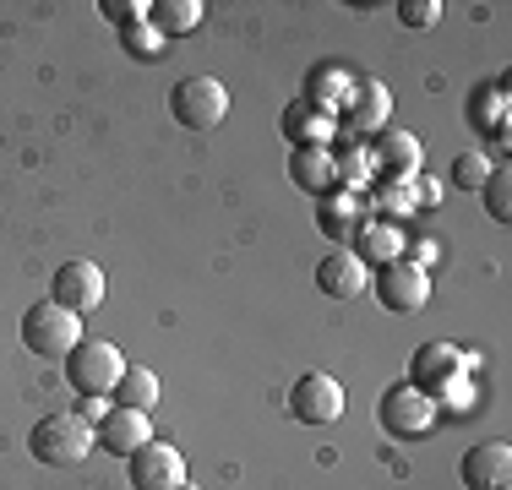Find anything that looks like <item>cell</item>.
I'll use <instances>...</instances> for the list:
<instances>
[{
    "label": "cell",
    "instance_id": "cell-1",
    "mask_svg": "<svg viewBox=\"0 0 512 490\" xmlns=\"http://www.w3.org/2000/svg\"><path fill=\"white\" fill-rule=\"evenodd\" d=\"M28 447H33V458L50 463V469H77V463H88V452H99L93 447V425L82 420V414H44V420L33 425Z\"/></svg>",
    "mask_w": 512,
    "mask_h": 490
},
{
    "label": "cell",
    "instance_id": "cell-2",
    "mask_svg": "<svg viewBox=\"0 0 512 490\" xmlns=\"http://www.w3.org/2000/svg\"><path fill=\"white\" fill-rule=\"evenodd\" d=\"M120 371H126V360H120V349L109 338H82L77 349L66 354V382L77 398H109L120 382Z\"/></svg>",
    "mask_w": 512,
    "mask_h": 490
},
{
    "label": "cell",
    "instance_id": "cell-3",
    "mask_svg": "<svg viewBox=\"0 0 512 490\" xmlns=\"http://www.w3.org/2000/svg\"><path fill=\"white\" fill-rule=\"evenodd\" d=\"M77 343H82V316L60 311L55 300H39L22 316V349L39 354V360H66Z\"/></svg>",
    "mask_w": 512,
    "mask_h": 490
},
{
    "label": "cell",
    "instance_id": "cell-4",
    "mask_svg": "<svg viewBox=\"0 0 512 490\" xmlns=\"http://www.w3.org/2000/svg\"><path fill=\"white\" fill-rule=\"evenodd\" d=\"M376 420H382L387 436L420 441V436H431V425H436V398H431V392H420V387H409V382H398V387L382 392Z\"/></svg>",
    "mask_w": 512,
    "mask_h": 490
},
{
    "label": "cell",
    "instance_id": "cell-5",
    "mask_svg": "<svg viewBox=\"0 0 512 490\" xmlns=\"http://www.w3.org/2000/svg\"><path fill=\"white\" fill-rule=\"evenodd\" d=\"M169 115H175V126H186V131H213L218 120L229 115V88L218 77H186V82H175V93H169Z\"/></svg>",
    "mask_w": 512,
    "mask_h": 490
},
{
    "label": "cell",
    "instance_id": "cell-6",
    "mask_svg": "<svg viewBox=\"0 0 512 490\" xmlns=\"http://www.w3.org/2000/svg\"><path fill=\"white\" fill-rule=\"evenodd\" d=\"M365 289H376L382 311H393V316H414V311H425V300H431V273L398 256V262L376 267L371 284H365Z\"/></svg>",
    "mask_w": 512,
    "mask_h": 490
},
{
    "label": "cell",
    "instance_id": "cell-7",
    "mask_svg": "<svg viewBox=\"0 0 512 490\" xmlns=\"http://www.w3.org/2000/svg\"><path fill=\"white\" fill-rule=\"evenodd\" d=\"M344 387H338V376L327 371H306L289 392V414H295L300 425H333L338 414H344Z\"/></svg>",
    "mask_w": 512,
    "mask_h": 490
},
{
    "label": "cell",
    "instance_id": "cell-8",
    "mask_svg": "<svg viewBox=\"0 0 512 490\" xmlns=\"http://www.w3.org/2000/svg\"><path fill=\"white\" fill-rule=\"evenodd\" d=\"M126 480L131 490H180L186 485V458L180 447H164V441H148L126 458Z\"/></svg>",
    "mask_w": 512,
    "mask_h": 490
},
{
    "label": "cell",
    "instance_id": "cell-9",
    "mask_svg": "<svg viewBox=\"0 0 512 490\" xmlns=\"http://www.w3.org/2000/svg\"><path fill=\"white\" fill-rule=\"evenodd\" d=\"M50 300L60 305V311H71V316H93V311L104 305V267H93V262H66V267H55Z\"/></svg>",
    "mask_w": 512,
    "mask_h": 490
},
{
    "label": "cell",
    "instance_id": "cell-10",
    "mask_svg": "<svg viewBox=\"0 0 512 490\" xmlns=\"http://www.w3.org/2000/svg\"><path fill=\"white\" fill-rule=\"evenodd\" d=\"M387 115H393V93L382 88V82L371 77H355V93H349V104L338 109V120H344L349 137H376V131H387Z\"/></svg>",
    "mask_w": 512,
    "mask_h": 490
},
{
    "label": "cell",
    "instance_id": "cell-11",
    "mask_svg": "<svg viewBox=\"0 0 512 490\" xmlns=\"http://www.w3.org/2000/svg\"><path fill=\"white\" fill-rule=\"evenodd\" d=\"M148 441H153V425H148V414H137V409H104V420L93 425V447L109 452V458H120V463L137 447H148Z\"/></svg>",
    "mask_w": 512,
    "mask_h": 490
},
{
    "label": "cell",
    "instance_id": "cell-12",
    "mask_svg": "<svg viewBox=\"0 0 512 490\" xmlns=\"http://www.w3.org/2000/svg\"><path fill=\"white\" fill-rule=\"evenodd\" d=\"M360 224H365L360 191H327V196H316V229H322L338 251H349V240L360 235Z\"/></svg>",
    "mask_w": 512,
    "mask_h": 490
},
{
    "label": "cell",
    "instance_id": "cell-13",
    "mask_svg": "<svg viewBox=\"0 0 512 490\" xmlns=\"http://www.w3.org/2000/svg\"><path fill=\"white\" fill-rule=\"evenodd\" d=\"M349 93H355V71L338 66V60H316L306 71V88H300V98H306L311 109H322V115H333V120H338V109L349 104Z\"/></svg>",
    "mask_w": 512,
    "mask_h": 490
},
{
    "label": "cell",
    "instance_id": "cell-14",
    "mask_svg": "<svg viewBox=\"0 0 512 490\" xmlns=\"http://www.w3.org/2000/svg\"><path fill=\"white\" fill-rule=\"evenodd\" d=\"M371 147V169L376 175H393V180H414L420 175V137L414 131H376V142H365Z\"/></svg>",
    "mask_w": 512,
    "mask_h": 490
},
{
    "label": "cell",
    "instance_id": "cell-15",
    "mask_svg": "<svg viewBox=\"0 0 512 490\" xmlns=\"http://www.w3.org/2000/svg\"><path fill=\"white\" fill-rule=\"evenodd\" d=\"M507 474H512V447L507 441H480V447H469L463 463H458L463 490H496V485H507Z\"/></svg>",
    "mask_w": 512,
    "mask_h": 490
},
{
    "label": "cell",
    "instance_id": "cell-16",
    "mask_svg": "<svg viewBox=\"0 0 512 490\" xmlns=\"http://www.w3.org/2000/svg\"><path fill=\"white\" fill-rule=\"evenodd\" d=\"M365 284H371V267H365L355 251H327L322 262H316V289H322L327 300H355V294H365Z\"/></svg>",
    "mask_w": 512,
    "mask_h": 490
},
{
    "label": "cell",
    "instance_id": "cell-17",
    "mask_svg": "<svg viewBox=\"0 0 512 490\" xmlns=\"http://www.w3.org/2000/svg\"><path fill=\"white\" fill-rule=\"evenodd\" d=\"M404 245H409V229L387 224V218H365V224H360V235L349 240V251H355L360 262L376 273V267L398 262V256H404Z\"/></svg>",
    "mask_w": 512,
    "mask_h": 490
},
{
    "label": "cell",
    "instance_id": "cell-18",
    "mask_svg": "<svg viewBox=\"0 0 512 490\" xmlns=\"http://www.w3.org/2000/svg\"><path fill=\"white\" fill-rule=\"evenodd\" d=\"M284 137L295 142V153H316V147L338 142V120L322 115V109H311L306 98H295V104L284 109Z\"/></svg>",
    "mask_w": 512,
    "mask_h": 490
},
{
    "label": "cell",
    "instance_id": "cell-19",
    "mask_svg": "<svg viewBox=\"0 0 512 490\" xmlns=\"http://www.w3.org/2000/svg\"><path fill=\"white\" fill-rule=\"evenodd\" d=\"M458 371H463V354L453 349V343H425L420 354H414V376H409V387H420V392H442V387H453L458 382Z\"/></svg>",
    "mask_w": 512,
    "mask_h": 490
},
{
    "label": "cell",
    "instance_id": "cell-20",
    "mask_svg": "<svg viewBox=\"0 0 512 490\" xmlns=\"http://www.w3.org/2000/svg\"><path fill=\"white\" fill-rule=\"evenodd\" d=\"M202 17H207L202 0H158V6L148 11V22H153L158 39H186V33L202 28Z\"/></svg>",
    "mask_w": 512,
    "mask_h": 490
},
{
    "label": "cell",
    "instance_id": "cell-21",
    "mask_svg": "<svg viewBox=\"0 0 512 490\" xmlns=\"http://www.w3.org/2000/svg\"><path fill=\"white\" fill-rule=\"evenodd\" d=\"M327 158H333V180H338V191H360V186H371V147L365 142H333L327 147Z\"/></svg>",
    "mask_w": 512,
    "mask_h": 490
},
{
    "label": "cell",
    "instance_id": "cell-22",
    "mask_svg": "<svg viewBox=\"0 0 512 490\" xmlns=\"http://www.w3.org/2000/svg\"><path fill=\"white\" fill-rule=\"evenodd\" d=\"M109 403H115V409L148 414L153 403H158V376L148 371V365H126V371H120V382H115V392H109Z\"/></svg>",
    "mask_w": 512,
    "mask_h": 490
},
{
    "label": "cell",
    "instance_id": "cell-23",
    "mask_svg": "<svg viewBox=\"0 0 512 490\" xmlns=\"http://www.w3.org/2000/svg\"><path fill=\"white\" fill-rule=\"evenodd\" d=\"M289 180H295L300 191H311V196L338 191V180H333V158H327V147H316V153H289Z\"/></svg>",
    "mask_w": 512,
    "mask_h": 490
},
{
    "label": "cell",
    "instance_id": "cell-24",
    "mask_svg": "<svg viewBox=\"0 0 512 490\" xmlns=\"http://www.w3.org/2000/svg\"><path fill=\"white\" fill-rule=\"evenodd\" d=\"M480 196H485V213H491L496 224H507V218H512V169H507V164H491V175H485Z\"/></svg>",
    "mask_w": 512,
    "mask_h": 490
},
{
    "label": "cell",
    "instance_id": "cell-25",
    "mask_svg": "<svg viewBox=\"0 0 512 490\" xmlns=\"http://www.w3.org/2000/svg\"><path fill=\"white\" fill-rule=\"evenodd\" d=\"M485 175H491V158H485V153H458L453 158V186L458 191H480Z\"/></svg>",
    "mask_w": 512,
    "mask_h": 490
},
{
    "label": "cell",
    "instance_id": "cell-26",
    "mask_svg": "<svg viewBox=\"0 0 512 490\" xmlns=\"http://www.w3.org/2000/svg\"><path fill=\"white\" fill-rule=\"evenodd\" d=\"M120 44L137 60H164V39L153 33V22H137V28H120Z\"/></svg>",
    "mask_w": 512,
    "mask_h": 490
},
{
    "label": "cell",
    "instance_id": "cell-27",
    "mask_svg": "<svg viewBox=\"0 0 512 490\" xmlns=\"http://www.w3.org/2000/svg\"><path fill=\"white\" fill-rule=\"evenodd\" d=\"M99 11L115 22V28H137V22H148L153 0H99Z\"/></svg>",
    "mask_w": 512,
    "mask_h": 490
},
{
    "label": "cell",
    "instance_id": "cell-28",
    "mask_svg": "<svg viewBox=\"0 0 512 490\" xmlns=\"http://www.w3.org/2000/svg\"><path fill=\"white\" fill-rule=\"evenodd\" d=\"M398 22L404 28H436V17H442V0H398Z\"/></svg>",
    "mask_w": 512,
    "mask_h": 490
},
{
    "label": "cell",
    "instance_id": "cell-29",
    "mask_svg": "<svg viewBox=\"0 0 512 490\" xmlns=\"http://www.w3.org/2000/svg\"><path fill=\"white\" fill-rule=\"evenodd\" d=\"M180 490H191V485H180Z\"/></svg>",
    "mask_w": 512,
    "mask_h": 490
},
{
    "label": "cell",
    "instance_id": "cell-30",
    "mask_svg": "<svg viewBox=\"0 0 512 490\" xmlns=\"http://www.w3.org/2000/svg\"><path fill=\"white\" fill-rule=\"evenodd\" d=\"M496 490H507V485H496Z\"/></svg>",
    "mask_w": 512,
    "mask_h": 490
}]
</instances>
